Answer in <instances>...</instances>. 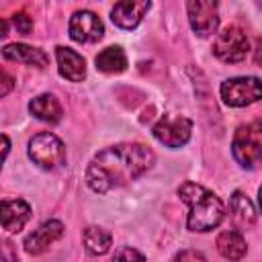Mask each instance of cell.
I'll use <instances>...</instances> for the list:
<instances>
[{"label": "cell", "instance_id": "obj_1", "mask_svg": "<svg viewBox=\"0 0 262 262\" xmlns=\"http://www.w3.org/2000/svg\"><path fill=\"white\" fill-rule=\"evenodd\" d=\"M156 162V154L143 143H115L100 149L86 168L90 190L104 194L141 178Z\"/></svg>", "mask_w": 262, "mask_h": 262}, {"label": "cell", "instance_id": "obj_2", "mask_svg": "<svg viewBox=\"0 0 262 262\" xmlns=\"http://www.w3.org/2000/svg\"><path fill=\"white\" fill-rule=\"evenodd\" d=\"M178 196L182 203L188 205L186 227L190 231L207 233L219 227L225 219V205L223 201L207 186L186 180L178 186Z\"/></svg>", "mask_w": 262, "mask_h": 262}, {"label": "cell", "instance_id": "obj_3", "mask_svg": "<svg viewBox=\"0 0 262 262\" xmlns=\"http://www.w3.org/2000/svg\"><path fill=\"white\" fill-rule=\"evenodd\" d=\"M27 154L35 166H39L41 170H47V172L63 168L66 160H68L66 143L51 131H41V133L33 135L29 139Z\"/></svg>", "mask_w": 262, "mask_h": 262}, {"label": "cell", "instance_id": "obj_4", "mask_svg": "<svg viewBox=\"0 0 262 262\" xmlns=\"http://www.w3.org/2000/svg\"><path fill=\"white\" fill-rule=\"evenodd\" d=\"M231 154L244 170L258 168L262 160V123L260 121H252L248 125L237 127L231 141Z\"/></svg>", "mask_w": 262, "mask_h": 262}, {"label": "cell", "instance_id": "obj_5", "mask_svg": "<svg viewBox=\"0 0 262 262\" xmlns=\"http://www.w3.org/2000/svg\"><path fill=\"white\" fill-rule=\"evenodd\" d=\"M219 94L227 106L244 108L262 98V84L258 76H235L221 82Z\"/></svg>", "mask_w": 262, "mask_h": 262}, {"label": "cell", "instance_id": "obj_6", "mask_svg": "<svg viewBox=\"0 0 262 262\" xmlns=\"http://www.w3.org/2000/svg\"><path fill=\"white\" fill-rule=\"evenodd\" d=\"M213 53L219 61L223 63H239L246 59V55L250 53V41L248 35L244 33V29L231 25L225 27L213 43Z\"/></svg>", "mask_w": 262, "mask_h": 262}, {"label": "cell", "instance_id": "obj_7", "mask_svg": "<svg viewBox=\"0 0 262 262\" xmlns=\"http://www.w3.org/2000/svg\"><path fill=\"white\" fill-rule=\"evenodd\" d=\"M151 133L162 145L170 149H178L188 143L192 135V121L184 115H164L154 125Z\"/></svg>", "mask_w": 262, "mask_h": 262}, {"label": "cell", "instance_id": "obj_8", "mask_svg": "<svg viewBox=\"0 0 262 262\" xmlns=\"http://www.w3.org/2000/svg\"><path fill=\"white\" fill-rule=\"evenodd\" d=\"M188 23L196 37L207 39L219 29V6L213 0H190L186 2Z\"/></svg>", "mask_w": 262, "mask_h": 262}, {"label": "cell", "instance_id": "obj_9", "mask_svg": "<svg viewBox=\"0 0 262 262\" xmlns=\"http://www.w3.org/2000/svg\"><path fill=\"white\" fill-rule=\"evenodd\" d=\"M68 31L72 41L76 43H96L102 39L104 33V25L100 20V16L92 10H76L70 16L68 23Z\"/></svg>", "mask_w": 262, "mask_h": 262}, {"label": "cell", "instance_id": "obj_10", "mask_svg": "<svg viewBox=\"0 0 262 262\" xmlns=\"http://www.w3.org/2000/svg\"><path fill=\"white\" fill-rule=\"evenodd\" d=\"M63 223L59 219H49L45 223H41L37 229H33L27 237H25V252L27 254H33V256H39L43 254L51 244H55L61 235H63Z\"/></svg>", "mask_w": 262, "mask_h": 262}, {"label": "cell", "instance_id": "obj_11", "mask_svg": "<svg viewBox=\"0 0 262 262\" xmlns=\"http://www.w3.org/2000/svg\"><path fill=\"white\" fill-rule=\"evenodd\" d=\"M149 8H151V2L147 0H121L111 8V20L119 29L131 31L143 20Z\"/></svg>", "mask_w": 262, "mask_h": 262}, {"label": "cell", "instance_id": "obj_12", "mask_svg": "<svg viewBox=\"0 0 262 262\" xmlns=\"http://www.w3.org/2000/svg\"><path fill=\"white\" fill-rule=\"evenodd\" d=\"M31 205L25 199H2L0 201V225L8 233H18L31 219Z\"/></svg>", "mask_w": 262, "mask_h": 262}, {"label": "cell", "instance_id": "obj_13", "mask_svg": "<svg viewBox=\"0 0 262 262\" xmlns=\"http://www.w3.org/2000/svg\"><path fill=\"white\" fill-rule=\"evenodd\" d=\"M2 57L8 59V61H14V63H25V66H31V68H45L49 63V55L39 49V47H33V45H27V43H8L2 47Z\"/></svg>", "mask_w": 262, "mask_h": 262}, {"label": "cell", "instance_id": "obj_14", "mask_svg": "<svg viewBox=\"0 0 262 262\" xmlns=\"http://www.w3.org/2000/svg\"><path fill=\"white\" fill-rule=\"evenodd\" d=\"M55 61H57V70H59L61 78H66L70 82H82L86 78V61L78 51L63 47V45H57L55 47Z\"/></svg>", "mask_w": 262, "mask_h": 262}, {"label": "cell", "instance_id": "obj_15", "mask_svg": "<svg viewBox=\"0 0 262 262\" xmlns=\"http://www.w3.org/2000/svg\"><path fill=\"white\" fill-rule=\"evenodd\" d=\"M29 113H31L35 119H39V121H43V123H49V125L59 123L61 117H63L61 102H59L53 94H49V92L35 96V98L29 102Z\"/></svg>", "mask_w": 262, "mask_h": 262}, {"label": "cell", "instance_id": "obj_16", "mask_svg": "<svg viewBox=\"0 0 262 262\" xmlns=\"http://www.w3.org/2000/svg\"><path fill=\"white\" fill-rule=\"evenodd\" d=\"M229 215H231V221L235 223L237 231L248 229L256 223V207L242 190H235L229 196Z\"/></svg>", "mask_w": 262, "mask_h": 262}, {"label": "cell", "instance_id": "obj_17", "mask_svg": "<svg viewBox=\"0 0 262 262\" xmlns=\"http://www.w3.org/2000/svg\"><path fill=\"white\" fill-rule=\"evenodd\" d=\"M217 252L225 258V260H231V262H237L246 256L248 252V244H246V237L242 231L237 229H225L217 235Z\"/></svg>", "mask_w": 262, "mask_h": 262}, {"label": "cell", "instance_id": "obj_18", "mask_svg": "<svg viewBox=\"0 0 262 262\" xmlns=\"http://www.w3.org/2000/svg\"><path fill=\"white\" fill-rule=\"evenodd\" d=\"M94 63H96V70H100L104 74H121L127 70V55H125L123 47L111 45L96 55Z\"/></svg>", "mask_w": 262, "mask_h": 262}, {"label": "cell", "instance_id": "obj_19", "mask_svg": "<svg viewBox=\"0 0 262 262\" xmlns=\"http://www.w3.org/2000/svg\"><path fill=\"white\" fill-rule=\"evenodd\" d=\"M82 239H84L86 252L92 254V256H102V254H106V252L111 250V246H113V235H111V231L104 229V227H98V225L86 227Z\"/></svg>", "mask_w": 262, "mask_h": 262}, {"label": "cell", "instance_id": "obj_20", "mask_svg": "<svg viewBox=\"0 0 262 262\" xmlns=\"http://www.w3.org/2000/svg\"><path fill=\"white\" fill-rule=\"evenodd\" d=\"M10 23L14 25L16 33H20V35H31V31H33V18L27 12H23V10L20 12H14Z\"/></svg>", "mask_w": 262, "mask_h": 262}, {"label": "cell", "instance_id": "obj_21", "mask_svg": "<svg viewBox=\"0 0 262 262\" xmlns=\"http://www.w3.org/2000/svg\"><path fill=\"white\" fill-rule=\"evenodd\" d=\"M113 262H145V256H143L139 250L127 246V248H121V250L115 254Z\"/></svg>", "mask_w": 262, "mask_h": 262}, {"label": "cell", "instance_id": "obj_22", "mask_svg": "<svg viewBox=\"0 0 262 262\" xmlns=\"http://www.w3.org/2000/svg\"><path fill=\"white\" fill-rule=\"evenodd\" d=\"M170 262H207V258L199 250H180L170 258Z\"/></svg>", "mask_w": 262, "mask_h": 262}, {"label": "cell", "instance_id": "obj_23", "mask_svg": "<svg viewBox=\"0 0 262 262\" xmlns=\"http://www.w3.org/2000/svg\"><path fill=\"white\" fill-rule=\"evenodd\" d=\"M0 260L2 262H18L16 248L10 239H0Z\"/></svg>", "mask_w": 262, "mask_h": 262}, {"label": "cell", "instance_id": "obj_24", "mask_svg": "<svg viewBox=\"0 0 262 262\" xmlns=\"http://www.w3.org/2000/svg\"><path fill=\"white\" fill-rule=\"evenodd\" d=\"M12 88H14V78H12L8 72L0 70V98H2V96H6Z\"/></svg>", "mask_w": 262, "mask_h": 262}, {"label": "cell", "instance_id": "obj_25", "mask_svg": "<svg viewBox=\"0 0 262 262\" xmlns=\"http://www.w3.org/2000/svg\"><path fill=\"white\" fill-rule=\"evenodd\" d=\"M8 151H10V139H8V135L0 133V170L4 166V160H6Z\"/></svg>", "mask_w": 262, "mask_h": 262}, {"label": "cell", "instance_id": "obj_26", "mask_svg": "<svg viewBox=\"0 0 262 262\" xmlns=\"http://www.w3.org/2000/svg\"><path fill=\"white\" fill-rule=\"evenodd\" d=\"M8 20L6 18H0V39H4L6 35H8Z\"/></svg>", "mask_w": 262, "mask_h": 262}]
</instances>
